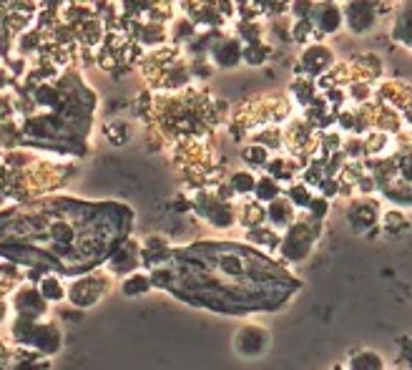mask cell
<instances>
[{
  "instance_id": "cell-19",
  "label": "cell",
  "mask_w": 412,
  "mask_h": 370,
  "mask_svg": "<svg viewBox=\"0 0 412 370\" xmlns=\"http://www.w3.org/2000/svg\"><path fill=\"white\" fill-rule=\"evenodd\" d=\"M249 239H259V245H272L274 247L277 242H279V237H277V232L272 230H264V227H254V230L249 232Z\"/></svg>"
},
{
  "instance_id": "cell-11",
  "label": "cell",
  "mask_w": 412,
  "mask_h": 370,
  "mask_svg": "<svg viewBox=\"0 0 412 370\" xmlns=\"http://www.w3.org/2000/svg\"><path fill=\"white\" fill-rule=\"evenodd\" d=\"M350 368L355 370H380L385 368V360L382 355H377L375 350H359L350 358Z\"/></svg>"
},
{
  "instance_id": "cell-15",
  "label": "cell",
  "mask_w": 412,
  "mask_h": 370,
  "mask_svg": "<svg viewBox=\"0 0 412 370\" xmlns=\"http://www.w3.org/2000/svg\"><path fill=\"white\" fill-rule=\"evenodd\" d=\"M382 227H385L387 234H402V232L410 230V219L400 210H390L382 214Z\"/></svg>"
},
{
  "instance_id": "cell-24",
  "label": "cell",
  "mask_w": 412,
  "mask_h": 370,
  "mask_svg": "<svg viewBox=\"0 0 412 370\" xmlns=\"http://www.w3.org/2000/svg\"><path fill=\"white\" fill-rule=\"evenodd\" d=\"M319 187H322V194H324V196H335V194H337V189H339V187H337L335 179H324V182L319 184Z\"/></svg>"
},
{
  "instance_id": "cell-22",
  "label": "cell",
  "mask_w": 412,
  "mask_h": 370,
  "mask_svg": "<svg viewBox=\"0 0 412 370\" xmlns=\"http://www.w3.org/2000/svg\"><path fill=\"white\" fill-rule=\"evenodd\" d=\"M244 159H252L249 164H254V167H259V164H267V149L249 147L247 151H244Z\"/></svg>"
},
{
  "instance_id": "cell-13",
  "label": "cell",
  "mask_w": 412,
  "mask_h": 370,
  "mask_svg": "<svg viewBox=\"0 0 412 370\" xmlns=\"http://www.w3.org/2000/svg\"><path fill=\"white\" fill-rule=\"evenodd\" d=\"M229 187L234 189V194H236V196H249V194H254L256 176L252 174V172H247V169H241V172H234Z\"/></svg>"
},
{
  "instance_id": "cell-20",
  "label": "cell",
  "mask_w": 412,
  "mask_h": 370,
  "mask_svg": "<svg viewBox=\"0 0 412 370\" xmlns=\"http://www.w3.org/2000/svg\"><path fill=\"white\" fill-rule=\"evenodd\" d=\"M312 33H315V26H312V21H309V18H299V21H297V26H294V41L307 43V38Z\"/></svg>"
},
{
  "instance_id": "cell-21",
  "label": "cell",
  "mask_w": 412,
  "mask_h": 370,
  "mask_svg": "<svg viewBox=\"0 0 412 370\" xmlns=\"http://www.w3.org/2000/svg\"><path fill=\"white\" fill-rule=\"evenodd\" d=\"M307 210L312 212V216H315V219H322V216L330 212V202H327L324 196H312V202H309Z\"/></svg>"
},
{
  "instance_id": "cell-18",
  "label": "cell",
  "mask_w": 412,
  "mask_h": 370,
  "mask_svg": "<svg viewBox=\"0 0 412 370\" xmlns=\"http://www.w3.org/2000/svg\"><path fill=\"white\" fill-rule=\"evenodd\" d=\"M244 58H247V63H252V66H259V63L267 58V46H261V43H249L247 48H244Z\"/></svg>"
},
{
  "instance_id": "cell-9",
  "label": "cell",
  "mask_w": 412,
  "mask_h": 370,
  "mask_svg": "<svg viewBox=\"0 0 412 370\" xmlns=\"http://www.w3.org/2000/svg\"><path fill=\"white\" fill-rule=\"evenodd\" d=\"M18 310L26 313V317H35V315H43L46 313V297L43 293L33 290V287H21V293H18Z\"/></svg>"
},
{
  "instance_id": "cell-12",
  "label": "cell",
  "mask_w": 412,
  "mask_h": 370,
  "mask_svg": "<svg viewBox=\"0 0 412 370\" xmlns=\"http://www.w3.org/2000/svg\"><path fill=\"white\" fill-rule=\"evenodd\" d=\"M121 290H124V295H129V297L146 295L149 290H151V277H149V275H144V272H131L129 277L124 279Z\"/></svg>"
},
{
  "instance_id": "cell-3",
  "label": "cell",
  "mask_w": 412,
  "mask_h": 370,
  "mask_svg": "<svg viewBox=\"0 0 412 370\" xmlns=\"http://www.w3.org/2000/svg\"><path fill=\"white\" fill-rule=\"evenodd\" d=\"M312 242H315V234L307 230V224L292 222L287 237H284L282 250L289 259H304L309 255V250H312Z\"/></svg>"
},
{
  "instance_id": "cell-14",
  "label": "cell",
  "mask_w": 412,
  "mask_h": 370,
  "mask_svg": "<svg viewBox=\"0 0 412 370\" xmlns=\"http://www.w3.org/2000/svg\"><path fill=\"white\" fill-rule=\"evenodd\" d=\"M254 196L261 204H267V202H272V199H277V196H282V187L277 184L274 176H261V179H256Z\"/></svg>"
},
{
  "instance_id": "cell-17",
  "label": "cell",
  "mask_w": 412,
  "mask_h": 370,
  "mask_svg": "<svg viewBox=\"0 0 412 370\" xmlns=\"http://www.w3.org/2000/svg\"><path fill=\"white\" fill-rule=\"evenodd\" d=\"M41 293L46 300L55 302V300H63V297H66V287H63V282H58L55 277H46L41 282Z\"/></svg>"
},
{
  "instance_id": "cell-10",
  "label": "cell",
  "mask_w": 412,
  "mask_h": 370,
  "mask_svg": "<svg viewBox=\"0 0 412 370\" xmlns=\"http://www.w3.org/2000/svg\"><path fill=\"white\" fill-rule=\"evenodd\" d=\"M267 219L274 227H289L292 219H294V204L289 202V199L277 196V199L267 202Z\"/></svg>"
},
{
  "instance_id": "cell-8",
  "label": "cell",
  "mask_w": 412,
  "mask_h": 370,
  "mask_svg": "<svg viewBox=\"0 0 412 370\" xmlns=\"http://www.w3.org/2000/svg\"><path fill=\"white\" fill-rule=\"evenodd\" d=\"M350 222L355 230H367V227H372V224L377 222V204L375 202H367V199H362V202H355L350 207Z\"/></svg>"
},
{
  "instance_id": "cell-4",
  "label": "cell",
  "mask_w": 412,
  "mask_h": 370,
  "mask_svg": "<svg viewBox=\"0 0 412 370\" xmlns=\"http://www.w3.org/2000/svg\"><path fill=\"white\" fill-rule=\"evenodd\" d=\"M196 207H199L201 216H206L214 227H232L236 222V212L227 199H216V196L206 194L196 202Z\"/></svg>"
},
{
  "instance_id": "cell-6",
  "label": "cell",
  "mask_w": 412,
  "mask_h": 370,
  "mask_svg": "<svg viewBox=\"0 0 412 370\" xmlns=\"http://www.w3.org/2000/svg\"><path fill=\"white\" fill-rule=\"evenodd\" d=\"M241 58H244V46L236 38H219L212 46V61L219 68H234L241 63Z\"/></svg>"
},
{
  "instance_id": "cell-2",
  "label": "cell",
  "mask_w": 412,
  "mask_h": 370,
  "mask_svg": "<svg viewBox=\"0 0 412 370\" xmlns=\"http://www.w3.org/2000/svg\"><path fill=\"white\" fill-rule=\"evenodd\" d=\"M309 21H312V26H315V30L319 35H335L342 30L344 13L337 3H332V0H322V3H315Z\"/></svg>"
},
{
  "instance_id": "cell-7",
  "label": "cell",
  "mask_w": 412,
  "mask_h": 370,
  "mask_svg": "<svg viewBox=\"0 0 412 370\" xmlns=\"http://www.w3.org/2000/svg\"><path fill=\"white\" fill-rule=\"evenodd\" d=\"M267 345H269V335L261 328H254V325L241 328L239 335H236V350L247 358L261 355V353L267 350Z\"/></svg>"
},
{
  "instance_id": "cell-16",
  "label": "cell",
  "mask_w": 412,
  "mask_h": 370,
  "mask_svg": "<svg viewBox=\"0 0 412 370\" xmlns=\"http://www.w3.org/2000/svg\"><path fill=\"white\" fill-rule=\"evenodd\" d=\"M287 199L294 207H304L307 210L309 202H312V192L307 189V184H292V187L287 189Z\"/></svg>"
},
{
  "instance_id": "cell-5",
  "label": "cell",
  "mask_w": 412,
  "mask_h": 370,
  "mask_svg": "<svg viewBox=\"0 0 412 370\" xmlns=\"http://www.w3.org/2000/svg\"><path fill=\"white\" fill-rule=\"evenodd\" d=\"M299 63H302V68L307 71L309 76H319V73L332 68L335 53L324 43H309L307 48L302 50V56H299Z\"/></svg>"
},
{
  "instance_id": "cell-23",
  "label": "cell",
  "mask_w": 412,
  "mask_h": 370,
  "mask_svg": "<svg viewBox=\"0 0 412 370\" xmlns=\"http://www.w3.org/2000/svg\"><path fill=\"white\" fill-rule=\"evenodd\" d=\"M312 8H315V0H294L292 13H294L297 18H309V15H312Z\"/></svg>"
},
{
  "instance_id": "cell-1",
  "label": "cell",
  "mask_w": 412,
  "mask_h": 370,
  "mask_svg": "<svg viewBox=\"0 0 412 370\" xmlns=\"http://www.w3.org/2000/svg\"><path fill=\"white\" fill-rule=\"evenodd\" d=\"M344 23L355 35H364L367 30L375 28L377 13H375V0H350L342 8Z\"/></svg>"
}]
</instances>
